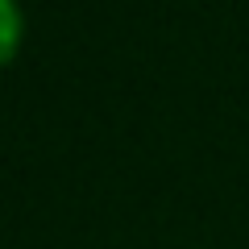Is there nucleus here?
Here are the masks:
<instances>
[{
    "instance_id": "obj_1",
    "label": "nucleus",
    "mask_w": 249,
    "mask_h": 249,
    "mask_svg": "<svg viewBox=\"0 0 249 249\" xmlns=\"http://www.w3.org/2000/svg\"><path fill=\"white\" fill-rule=\"evenodd\" d=\"M21 37H25V17L17 0H0V67L17 58Z\"/></svg>"
}]
</instances>
